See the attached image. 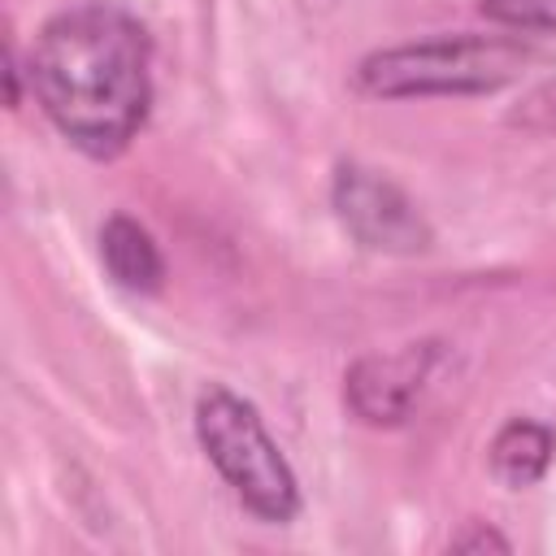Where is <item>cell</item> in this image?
I'll use <instances>...</instances> for the list:
<instances>
[{
	"label": "cell",
	"instance_id": "10",
	"mask_svg": "<svg viewBox=\"0 0 556 556\" xmlns=\"http://www.w3.org/2000/svg\"><path fill=\"white\" fill-rule=\"evenodd\" d=\"M452 547H456V552H482V547H495V552H508V539H504V534H495L491 526H482V521H473V530H469V534H456V539H452Z\"/></svg>",
	"mask_w": 556,
	"mask_h": 556
},
{
	"label": "cell",
	"instance_id": "6",
	"mask_svg": "<svg viewBox=\"0 0 556 556\" xmlns=\"http://www.w3.org/2000/svg\"><path fill=\"white\" fill-rule=\"evenodd\" d=\"M100 261L109 269V278L126 291H161L165 282V261H161V248L156 239L126 213L109 217L100 226Z\"/></svg>",
	"mask_w": 556,
	"mask_h": 556
},
{
	"label": "cell",
	"instance_id": "5",
	"mask_svg": "<svg viewBox=\"0 0 556 556\" xmlns=\"http://www.w3.org/2000/svg\"><path fill=\"white\" fill-rule=\"evenodd\" d=\"M439 365V343L417 339L395 352H369L343 374V400L365 426H404Z\"/></svg>",
	"mask_w": 556,
	"mask_h": 556
},
{
	"label": "cell",
	"instance_id": "1",
	"mask_svg": "<svg viewBox=\"0 0 556 556\" xmlns=\"http://www.w3.org/2000/svg\"><path fill=\"white\" fill-rule=\"evenodd\" d=\"M30 91L78 152H126L152 109L148 30L109 0L61 9L30 48Z\"/></svg>",
	"mask_w": 556,
	"mask_h": 556
},
{
	"label": "cell",
	"instance_id": "3",
	"mask_svg": "<svg viewBox=\"0 0 556 556\" xmlns=\"http://www.w3.org/2000/svg\"><path fill=\"white\" fill-rule=\"evenodd\" d=\"M195 439L213 469L226 478V486L274 526H287L300 513V482L282 456V447L269 439L261 413L252 400L235 395L230 387H204L195 400Z\"/></svg>",
	"mask_w": 556,
	"mask_h": 556
},
{
	"label": "cell",
	"instance_id": "9",
	"mask_svg": "<svg viewBox=\"0 0 556 556\" xmlns=\"http://www.w3.org/2000/svg\"><path fill=\"white\" fill-rule=\"evenodd\" d=\"M508 122L530 126V130H556V78L543 83V87H534V91L521 100V109H513Z\"/></svg>",
	"mask_w": 556,
	"mask_h": 556
},
{
	"label": "cell",
	"instance_id": "4",
	"mask_svg": "<svg viewBox=\"0 0 556 556\" xmlns=\"http://www.w3.org/2000/svg\"><path fill=\"white\" fill-rule=\"evenodd\" d=\"M330 204L343 222V230L374 252H421L430 243V226L421 208L378 169H365L356 161L334 169L330 182Z\"/></svg>",
	"mask_w": 556,
	"mask_h": 556
},
{
	"label": "cell",
	"instance_id": "8",
	"mask_svg": "<svg viewBox=\"0 0 556 556\" xmlns=\"http://www.w3.org/2000/svg\"><path fill=\"white\" fill-rule=\"evenodd\" d=\"M482 17L517 30H552L556 35V0H478Z\"/></svg>",
	"mask_w": 556,
	"mask_h": 556
},
{
	"label": "cell",
	"instance_id": "2",
	"mask_svg": "<svg viewBox=\"0 0 556 556\" xmlns=\"http://www.w3.org/2000/svg\"><path fill=\"white\" fill-rule=\"evenodd\" d=\"M539 61V48L508 35H430L417 43H395L369 52L356 65V83L369 96H473L500 91Z\"/></svg>",
	"mask_w": 556,
	"mask_h": 556
},
{
	"label": "cell",
	"instance_id": "7",
	"mask_svg": "<svg viewBox=\"0 0 556 556\" xmlns=\"http://www.w3.org/2000/svg\"><path fill=\"white\" fill-rule=\"evenodd\" d=\"M556 456V434L543 426V421H530V417H513L508 426H500V434L491 439V473L508 486V491H521V486H534L547 465Z\"/></svg>",
	"mask_w": 556,
	"mask_h": 556
}]
</instances>
